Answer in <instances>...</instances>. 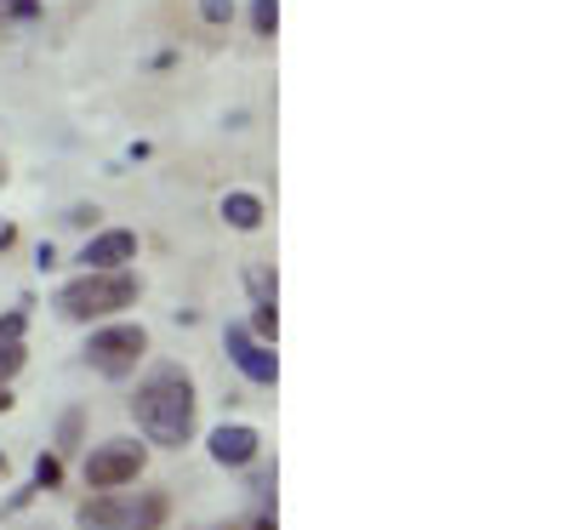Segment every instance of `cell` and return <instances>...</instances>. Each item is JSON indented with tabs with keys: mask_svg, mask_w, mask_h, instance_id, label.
Here are the masks:
<instances>
[{
	"mask_svg": "<svg viewBox=\"0 0 570 530\" xmlns=\"http://www.w3.org/2000/svg\"><path fill=\"white\" fill-rule=\"evenodd\" d=\"M131 416H137V428L149 433L155 445L177 451L188 433H195V382H188V371H183V365H160V371L137 389Z\"/></svg>",
	"mask_w": 570,
	"mask_h": 530,
	"instance_id": "6da1fadb",
	"label": "cell"
},
{
	"mask_svg": "<svg viewBox=\"0 0 570 530\" xmlns=\"http://www.w3.org/2000/svg\"><path fill=\"white\" fill-rule=\"evenodd\" d=\"M131 303H137V279L120 274V268H109V274H80L75 285H63V292H58L63 320H109V314H120V308H131Z\"/></svg>",
	"mask_w": 570,
	"mask_h": 530,
	"instance_id": "7a4b0ae2",
	"label": "cell"
},
{
	"mask_svg": "<svg viewBox=\"0 0 570 530\" xmlns=\"http://www.w3.org/2000/svg\"><path fill=\"white\" fill-rule=\"evenodd\" d=\"M171 513L166 491H142V497H98V502H80L75 524L80 530H160Z\"/></svg>",
	"mask_w": 570,
	"mask_h": 530,
	"instance_id": "3957f363",
	"label": "cell"
},
{
	"mask_svg": "<svg viewBox=\"0 0 570 530\" xmlns=\"http://www.w3.org/2000/svg\"><path fill=\"white\" fill-rule=\"evenodd\" d=\"M142 349H149V331L142 325H104L86 343V365H98L104 376H126L142 360Z\"/></svg>",
	"mask_w": 570,
	"mask_h": 530,
	"instance_id": "277c9868",
	"label": "cell"
},
{
	"mask_svg": "<svg viewBox=\"0 0 570 530\" xmlns=\"http://www.w3.org/2000/svg\"><path fill=\"white\" fill-rule=\"evenodd\" d=\"M142 462H149V451H142L137 440H109L98 451H86V485L91 491H115V485H126V479L142 473Z\"/></svg>",
	"mask_w": 570,
	"mask_h": 530,
	"instance_id": "5b68a950",
	"label": "cell"
},
{
	"mask_svg": "<svg viewBox=\"0 0 570 530\" xmlns=\"http://www.w3.org/2000/svg\"><path fill=\"white\" fill-rule=\"evenodd\" d=\"M131 257H137V234H131V228L91 234V239H86V252H80L86 274H109V268H126Z\"/></svg>",
	"mask_w": 570,
	"mask_h": 530,
	"instance_id": "8992f818",
	"label": "cell"
},
{
	"mask_svg": "<svg viewBox=\"0 0 570 530\" xmlns=\"http://www.w3.org/2000/svg\"><path fill=\"white\" fill-rule=\"evenodd\" d=\"M223 349H228V360L240 365L252 382H274V376H279V365H274V349H263V343H257V336H252L246 325H228Z\"/></svg>",
	"mask_w": 570,
	"mask_h": 530,
	"instance_id": "52a82bcc",
	"label": "cell"
},
{
	"mask_svg": "<svg viewBox=\"0 0 570 530\" xmlns=\"http://www.w3.org/2000/svg\"><path fill=\"white\" fill-rule=\"evenodd\" d=\"M212 462H223V468H246L257 451H263V440H257V428H246V422H223V428H212Z\"/></svg>",
	"mask_w": 570,
	"mask_h": 530,
	"instance_id": "ba28073f",
	"label": "cell"
},
{
	"mask_svg": "<svg viewBox=\"0 0 570 530\" xmlns=\"http://www.w3.org/2000/svg\"><path fill=\"white\" fill-rule=\"evenodd\" d=\"M223 223H234V228H263V200H257V195H228V200H223Z\"/></svg>",
	"mask_w": 570,
	"mask_h": 530,
	"instance_id": "9c48e42d",
	"label": "cell"
},
{
	"mask_svg": "<svg viewBox=\"0 0 570 530\" xmlns=\"http://www.w3.org/2000/svg\"><path fill=\"white\" fill-rule=\"evenodd\" d=\"M274 23H279V0H252V29L274 35Z\"/></svg>",
	"mask_w": 570,
	"mask_h": 530,
	"instance_id": "30bf717a",
	"label": "cell"
},
{
	"mask_svg": "<svg viewBox=\"0 0 570 530\" xmlns=\"http://www.w3.org/2000/svg\"><path fill=\"white\" fill-rule=\"evenodd\" d=\"M23 371V343H0V389Z\"/></svg>",
	"mask_w": 570,
	"mask_h": 530,
	"instance_id": "8fae6325",
	"label": "cell"
},
{
	"mask_svg": "<svg viewBox=\"0 0 570 530\" xmlns=\"http://www.w3.org/2000/svg\"><path fill=\"white\" fill-rule=\"evenodd\" d=\"M279 331V314H274V303H257V314H252V336L263 343V336H274Z\"/></svg>",
	"mask_w": 570,
	"mask_h": 530,
	"instance_id": "7c38bea8",
	"label": "cell"
},
{
	"mask_svg": "<svg viewBox=\"0 0 570 530\" xmlns=\"http://www.w3.org/2000/svg\"><path fill=\"white\" fill-rule=\"evenodd\" d=\"M58 479H63V462L58 457H40L35 462V485H58Z\"/></svg>",
	"mask_w": 570,
	"mask_h": 530,
	"instance_id": "4fadbf2b",
	"label": "cell"
},
{
	"mask_svg": "<svg viewBox=\"0 0 570 530\" xmlns=\"http://www.w3.org/2000/svg\"><path fill=\"white\" fill-rule=\"evenodd\" d=\"M200 18L206 23H228L234 18V0H200Z\"/></svg>",
	"mask_w": 570,
	"mask_h": 530,
	"instance_id": "5bb4252c",
	"label": "cell"
},
{
	"mask_svg": "<svg viewBox=\"0 0 570 530\" xmlns=\"http://www.w3.org/2000/svg\"><path fill=\"white\" fill-rule=\"evenodd\" d=\"M252 292H257L263 303H274V279H268V268H252Z\"/></svg>",
	"mask_w": 570,
	"mask_h": 530,
	"instance_id": "9a60e30c",
	"label": "cell"
},
{
	"mask_svg": "<svg viewBox=\"0 0 570 530\" xmlns=\"http://www.w3.org/2000/svg\"><path fill=\"white\" fill-rule=\"evenodd\" d=\"M58 440H63V451H75V440H80V411L63 416V433H58Z\"/></svg>",
	"mask_w": 570,
	"mask_h": 530,
	"instance_id": "2e32d148",
	"label": "cell"
},
{
	"mask_svg": "<svg viewBox=\"0 0 570 530\" xmlns=\"http://www.w3.org/2000/svg\"><path fill=\"white\" fill-rule=\"evenodd\" d=\"M18 336H23V314H7L0 320V343H18Z\"/></svg>",
	"mask_w": 570,
	"mask_h": 530,
	"instance_id": "e0dca14e",
	"label": "cell"
},
{
	"mask_svg": "<svg viewBox=\"0 0 570 530\" xmlns=\"http://www.w3.org/2000/svg\"><path fill=\"white\" fill-rule=\"evenodd\" d=\"M252 530H274V519H268V513H263V519H257V524H252Z\"/></svg>",
	"mask_w": 570,
	"mask_h": 530,
	"instance_id": "ac0fdd59",
	"label": "cell"
},
{
	"mask_svg": "<svg viewBox=\"0 0 570 530\" xmlns=\"http://www.w3.org/2000/svg\"><path fill=\"white\" fill-rule=\"evenodd\" d=\"M0 411H12V394L7 389H0Z\"/></svg>",
	"mask_w": 570,
	"mask_h": 530,
	"instance_id": "d6986e66",
	"label": "cell"
},
{
	"mask_svg": "<svg viewBox=\"0 0 570 530\" xmlns=\"http://www.w3.org/2000/svg\"><path fill=\"white\" fill-rule=\"evenodd\" d=\"M12 7H18V12H35V0H12Z\"/></svg>",
	"mask_w": 570,
	"mask_h": 530,
	"instance_id": "ffe728a7",
	"label": "cell"
},
{
	"mask_svg": "<svg viewBox=\"0 0 570 530\" xmlns=\"http://www.w3.org/2000/svg\"><path fill=\"white\" fill-rule=\"evenodd\" d=\"M223 530H234V524H223Z\"/></svg>",
	"mask_w": 570,
	"mask_h": 530,
	"instance_id": "44dd1931",
	"label": "cell"
}]
</instances>
